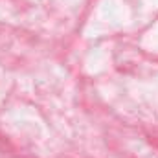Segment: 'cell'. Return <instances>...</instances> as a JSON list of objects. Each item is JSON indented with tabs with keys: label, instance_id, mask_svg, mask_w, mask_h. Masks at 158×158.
Instances as JSON below:
<instances>
[]
</instances>
